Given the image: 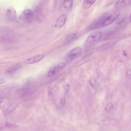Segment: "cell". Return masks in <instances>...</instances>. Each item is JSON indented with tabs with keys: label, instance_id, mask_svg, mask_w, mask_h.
<instances>
[{
	"label": "cell",
	"instance_id": "cell-1",
	"mask_svg": "<svg viewBox=\"0 0 131 131\" xmlns=\"http://www.w3.org/2000/svg\"><path fill=\"white\" fill-rule=\"evenodd\" d=\"M102 35V33L100 31L92 33L88 36L86 40L85 43V46H89L99 40L101 38Z\"/></svg>",
	"mask_w": 131,
	"mask_h": 131
},
{
	"label": "cell",
	"instance_id": "cell-2",
	"mask_svg": "<svg viewBox=\"0 0 131 131\" xmlns=\"http://www.w3.org/2000/svg\"><path fill=\"white\" fill-rule=\"evenodd\" d=\"M120 14V11L119 10H118L114 12L106 18L102 24V26L105 27L109 25L118 18Z\"/></svg>",
	"mask_w": 131,
	"mask_h": 131
},
{
	"label": "cell",
	"instance_id": "cell-3",
	"mask_svg": "<svg viewBox=\"0 0 131 131\" xmlns=\"http://www.w3.org/2000/svg\"><path fill=\"white\" fill-rule=\"evenodd\" d=\"M65 64L63 62H60L51 67L49 70L47 74L49 77L54 76L57 73L62 70L65 67Z\"/></svg>",
	"mask_w": 131,
	"mask_h": 131
},
{
	"label": "cell",
	"instance_id": "cell-4",
	"mask_svg": "<svg viewBox=\"0 0 131 131\" xmlns=\"http://www.w3.org/2000/svg\"><path fill=\"white\" fill-rule=\"evenodd\" d=\"M82 49L79 47L75 48L71 50L68 53L67 57V61H71L76 58L82 52Z\"/></svg>",
	"mask_w": 131,
	"mask_h": 131
},
{
	"label": "cell",
	"instance_id": "cell-5",
	"mask_svg": "<svg viewBox=\"0 0 131 131\" xmlns=\"http://www.w3.org/2000/svg\"><path fill=\"white\" fill-rule=\"evenodd\" d=\"M44 55L40 54L36 55L28 59L25 61V63L27 64H33L38 62L42 59L44 57Z\"/></svg>",
	"mask_w": 131,
	"mask_h": 131
},
{
	"label": "cell",
	"instance_id": "cell-6",
	"mask_svg": "<svg viewBox=\"0 0 131 131\" xmlns=\"http://www.w3.org/2000/svg\"><path fill=\"white\" fill-rule=\"evenodd\" d=\"M23 14L25 19L27 22H30L32 21L34 16V13L30 9H26L24 11Z\"/></svg>",
	"mask_w": 131,
	"mask_h": 131
},
{
	"label": "cell",
	"instance_id": "cell-7",
	"mask_svg": "<svg viewBox=\"0 0 131 131\" xmlns=\"http://www.w3.org/2000/svg\"><path fill=\"white\" fill-rule=\"evenodd\" d=\"M7 14L8 18L10 20H13L16 19V11L12 7L8 8L7 11Z\"/></svg>",
	"mask_w": 131,
	"mask_h": 131
},
{
	"label": "cell",
	"instance_id": "cell-8",
	"mask_svg": "<svg viewBox=\"0 0 131 131\" xmlns=\"http://www.w3.org/2000/svg\"><path fill=\"white\" fill-rule=\"evenodd\" d=\"M66 20V17L64 15L61 16L57 20L55 25V27L59 28L62 27L65 24Z\"/></svg>",
	"mask_w": 131,
	"mask_h": 131
},
{
	"label": "cell",
	"instance_id": "cell-9",
	"mask_svg": "<svg viewBox=\"0 0 131 131\" xmlns=\"http://www.w3.org/2000/svg\"><path fill=\"white\" fill-rule=\"evenodd\" d=\"M131 0H118L115 5V7L117 9L123 8L128 5Z\"/></svg>",
	"mask_w": 131,
	"mask_h": 131
},
{
	"label": "cell",
	"instance_id": "cell-10",
	"mask_svg": "<svg viewBox=\"0 0 131 131\" xmlns=\"http://www.w3.org/2000/svg\"><path fill=\"white\" fill-rule=\"evenodd\" d=\"M73 5L72 0H64L63 6L65 9L67 11H70L72 8Z\"/></svg>",
	"mask_w": 131,
	"mask_h": 131
},
{
	"label": "cell",
	"instance_id": "cell-11",
	"mask_svg": "<svg viewBox=\"0 0 131 131\" xmlns=\"http://www.w3.org/2000/svg\"><path fill=\"white\" fill-rule=\"evenodd\" d=\"M22 67V66L20 64L16 65L8 68L7 72L9 73H13L18 70Z\"/></svg>",
	"mask_w": 131,
	"mask_h": 131
},
{
	"label": "cell",
	"instance_id": "cell-12",
	"mask_svg": "<svg viewBox=\"0 0 131 131\" xmlns=\"http://www.w3.org/2000/svg\"><path fill=\"white\" fill-rule=\"evenodd\" d=\"M96 0H84L83 7L85 9H88L95 2Z\"/></svg>",
	"mask_w": 131,
	"mask_h": 131
},
{
	"label": "cell",
	"instance_id": "cell-13",
	"mask_svg": "<svg viewBox=\"0 0 131 131\" xmlns=\"http://www.w3.org/2000/svg\"><path fill=\"white\" fill-rule=\"evenodd\" d=\"M77 35V33H75L69 35L66 39V41L67 42L70 41L71 40L75 38L76 37Z\"/></svg>",
	"mask_w": 131,
	"mask_h": 131
},
{
	"label": "cell",
	"instance_id": "cell-14",
	"mask_svg": "<svg viewBox=\"0 0 131 131\" xmlns=\"http://www.w3.org/2000/svg\"><path fill=\"white\" fill-rule=\"evenodd\" d=\"M113 105L111 103H109L106 106L105 110L106 112L109 113L112 109Z\"/></svg>",
	"mask_w": 131,
	"mask_h": 131
},
{
	"label": "cell",
	"instance_id": "cell-15",
	"mask_svg": "<svg viewBox=\"0 0 131 131\" xmlns=\"http://www.w3.org/2000/svg\"><path fill=\"white\" fill-rule=\"evenodd\" d=\"M89 83L90 85H91L93 87H95L96 84V79L93 78H92L90 79L89 80Z\"/></svg>",
	"mask_w": 131,
	"mask_h": 131
},
{
	"label": "cell",
	"instance_id": "cell-16",
	"mask_svg": "<svg viewBox=\"0 0 131 131\" xmlns=\"http://www.w3.org/2000/svg\"><path fill=\"white\" fill-rule=\"evenodd\" d=\"M66 103V99L64 97H62L61 98L60 101V104L62 106H64Z\"/></svg>",
	"mask_w": 131,
	"mask_h": 131
},
{
	"label": "cell",
	"instance_id": "cell-17",
	"mask_svg": "<svg viewBox=\"0 0 131 131\" xmlns=\"http://www.w3.org/2000/svg\"><path fill=\"white\" fill-rule=\"evenodd\" d=\"M63 87L66 92H68L70 88V86L68 84H65L63 86Z\"/></svg>",
	"mask_w": 131,
	"mask_h": 131
},
{
	"label": "cell",
	"instance_id": "cell-18",
	"mask_svg": "<svg viewBox=\"0 0 131 131\" xmlns=\"http://www.w3.org/2000/svg\"><path fill=\"white\" fill-rule=\"evenodd\" d=\"M126 16H124L122 17L121 19H120L119 21H118V24H120L123 22L125 20Z\"/></svg>",
	"mask_w": 131,
	"mask_h": 131
},
{
	"label": "cell",
	"instance_id": "cell-19",
	"mask_svg": "<svg viewBox=\"0 0 131 131\" xmlns=\"http://www.w3.org/2000/svg\"><path fill=\"white\" fill-rule=\"evenodd\" d=\"M126 76L128 78L131 79V70H130L127 71Z\"/></svg>",
	"mask_w": 131,
	"mask_h": 131
},
{
	"label": "cell",
	"instance_id": "cell-20",
	"mask_svg": "<svg viewBox=\"0 0 131 131\" xmlns=\"http://www.w3.org/2000/svg\"><path fill=\"white\" fill-rule=\"evenodd\" d=\"M6 82V81L5 80L3 79H1L0 80V84H3Z\"/></svg>",
	"mask_w": 131,
	"mask_h": 131
},
{
	"label": "cell",
	"instance_id": "cell-21",
	"mask_svg": "<svg viewBox=\"0 0 131 131\" xmlns=\"http://www.w3.org/2000/svg\"><path fill=\"white\" fill-rule=\"evenodd\" d=\"M3 100V98L1 96L0 98V102L1 103L2 102Z\"/></svg>",
	"mask_w": 131,
	"mask_h": 131
},
{
	"label": "cell",
	"instance_id": "cell-22",
	"mask_svg": "<svg viewBox=\"0 0 131 131\" xmlns=\"http://www.w3.org/2000/svg\"><path fill=\"white\" fill-rule=\"evenodd\" d=\"M124 55L126 56H127V54L125 51H124Z\"/></svg>",
	"mask_w": 131,
	"mask_h": 131
},
{
	"label": "cell",
	"instance_id": "cell-23",
	"mask_svg": "<svg viewBox=\"0 0 131 131\" xmlns=\"http://www.w3.org/2000/svg\"><path fill=\"white\" fill-rule=\"evenodd\" d=\"M130 21L131 22V14L130 17Z\"/></svg>",
	"mask_w": 131,
	"mask_h": 131
}]
</instances>
